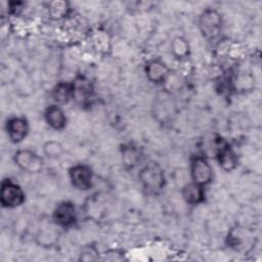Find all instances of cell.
<instances>
[{"label": "cell", "instance_id": "277c9868", "mask_svg": "<svg viewBox=\"0 0 262 262\" xmlns=\"http://www.w3.org/2000/svg\"><path fill=\"white\" fill-rule=\"evenodd\" d=\"M14 164L23 171L27 173H39L43 170L42 158L32 149L20 148L14 152L13 156Z\"/></svg>", "mask_w": 262, "mask_h": 262}, {"label": "cell", "instance_id": "2e32d148", "mask_svg": "<svg viewBox=\"0 0 262 262\" xmlns=\"http://www.w3.org/2000/svg\"><path fill=\"white\" fill-rule=\"evenodd\" d=\"M122 159L126 166L133 168L140 161V152L133 145H124L122 148Z\"/></svg>", "mask_w": 262, "mask_h": 262}, {"label": "cell", "instance_id": "4fadbf2b", "mask_svg": "<svg viewBox=\"0 0 262 262\" xmlns=\"http://www.w3.org/2000/svg\"><path fill=\"white\" fill-rule=\"evenodd\" d=\"M73 82H58L51 90V97L56 104H66L74 99Z\"/></svg>", "mask_w": 262, "mask_h": 262}, {"label": "cell", "instance_id": "9a60e30c", "mask_svg": "<svg viewBox=\"0 0 262 262\" xmlns=\"http://www.w3.org/2000/svg\"><path fill=\"white\" fill-rule=\"evenodd\" d=\"M71 10L70 4L67 1H51L48 4L49 15L54 19H61L66 17Z\"/></svg>", "mask_w": 262, "mask_h": 262}, {"label": "cell", "instance_id": "8fae6325", "mask_svg": "<svg viewBox=\"0 0 262 262\" xmlns=\"http://www.w3.org/2000/svg\"><path fill=\"white\" fill-rule=\"evenodd\" d=\"M44 118L47 125L54 130H62L67 125V116L61 106L58 104H51L47 106L44 113Z\"/></svg>", "mask_w": 262, "mask_h": 262}, {"label": "cell", "instance_id": "7c38bea8", "mask_svg": "<svg viewBox=\"0 0 262 262\" xmlns=\"http://www.w3.org/2000/svg\"><path fill=\"white\" fill-rule=\"evenodd\" d=\"M205 186L190 181L183 185L181 194L184 202L191 206H198L205 201Z\"/></svg>", "mask_w": 262, "mask_h": 262}, {"label": "cell", "instance_id": "5b68a950", "mask_svg": "<svg viewBox=\"0 0 262 262\" xmlns=\"http://www.w3.org/2000/svg\"><path fill=\"white\" fill-rule=\"evenodd\" d=\"M191 181L206 186L213 180V168L204 156H194L190 161Z\"/></svg>", "mask_w": 262, "mask_h": 262}, {"label": "cell", "instance_id": "52a82bcc", "mask_svg": "<svg viewBox=\"0 0 262 262\" xmlns=\"http://www.w3.org/2000/svg\"><path fill=\"white\" fill-rule=\"evenodd\" d=\"M52 219L60 227L69 228L77 221V211L75 204L70 201H62L56 205L52 213Z\"/></svg>", "mask_w": 262, "mask_h": 262}, {"label": "cell", "instance_id": "5bb4252c", "mask_svg": "<svg viewBox=\"0 0 262 262\" xmlns=\"http://www.w3.org/2000/svg\"><path fill=\"white\" fill-rule=\"evenodd\" d=\"M189 49L190 48H189L188 41L181 36L175 37L171 42V52L176 59L182 60L188 57Z\"/></svg>", "mask_w": 262, "mask_h": 262}, {"label": "cell", "instance_id": "9c48e42d", "mask_svg": "<svg viewBox=\"0 0 262 262\" xmlns=\"http://www.w3.org/2000/svg\"><path fill=\"white\" fill-rule=\"evenodd\" d=\"M144 72L147 79L155 84L164 83L169 76V69L167 64L159 58L148 60L145 64Z\"/></svg>", "mask_w": 262, "mask_h": 262}, {"label": "cell", "instance_id": "7a4b0ae2", "mask_svg": "<svg viewBox=\"0 0 262 262\" xmlns=\"http://www.w3.org/2000/svg\"><path fill=\"white\" fill-rule=\"evenodd\" d=\"M223 27L221 13L214 8H206L199 16V29L203 37L208 41L217 39Z\"/></svg>", "mask_w": 262, "mask_h": 262}, {"label": "cell", "instance_id": "30bf717a", "mask_svg": "<svg viewBox=\"0 0 262 262\" xmlns=\"http://www.w3.org/2000/svg\"><path fill=\"white\" fill-rule=\"evenodd\" d=\"M216 158L219 166L226 172H230L237 166V157L228 143L221 140L216 148Z\"/></svg>", "mask_w": 262, "mask_h": 262}, {"label": "cell", "instance_id": "6da1fadb", "mask_svg": "<svg viewBox=\"0 0 262 262\" xmlns=\"http://www.w3.org/2000/svg\"><path fill=\"white\" fill-rule=\"evenodd\" d=\"M142 187L150 193L161 191L166 184V177L163 168L156 162H149L141 168L138 174Z\"/></svg>", "mask_w": 262, "mask_h": 262}, {"label": "cell", "instance_id": "8992f818", "mask_svg": "<svg viewBox=\"0 0 262 262\" xmlns=\"http://www.w3.org/2000/svg\"><path fill=\"white\" fill-rule=\"evenodd\" d=\"M69 177L76 189L88 190L93 186V171L88 165L77 164L71 167Z\"/></svg>", "mask_w": 262, "mask_h": 262}, {"label": "cell", "instance_id": "d6986e66", "mask_svg": "<svg viewBox=\"0 0 262 262\" xmlns=\"http://www.w3.org/2000/svg\"><path fill=\"white\" fill-rule=\"evenodd\" d=\"M98 251L94 246L88 245L82 248L81 254H80V260L83 261H94L99 259Z\"/></svg>", "mask_w": 262, "mask_h": 262}, {"label": "cell", "instance_id": "e0dca14e", "mask_svg": "<svg viewBox=\"0 0 262 262\" xmlns=\"http://www.w3.org/2000/svg\"><path fill=\"white\" fill-rule=\"evenodd\" d=\"M43 154L49 159H58L62 156L63 145L56 140H48L43 144Z\"/></svg>", "mask_w": 262, "mask_h": 262}, {"label": "cell", "instance_id": "ba28073f", "mask_svg": "<svg viewBox=\"0 0 262 262\" xmlns=\"http://www.w3.org/2000/svg\"><path fill=\"white\" fill-rule=\"evenodd\" d=\"M5 130L11 142L19 143L29 133V123L24 117H11L5 123Z\"/></svg>", "mask_w": 262, "mask_h": 262}, {"label": "cell", "instance_id": "ac0fdd59", "mask_svg": "<svg viewBox=\"0 0 262 262\" xmlns=\"http://www.w3.org/2000/svg\"><path fill=\"white\" fill-rule=\"evenodd\" d=\"M74 84V98H80V99H86L89 96H91L92 93V86L89 81L85 79L77 80L76 82H73Z\"/></svg>", "mask_w": 262, "mask_h": 262}, {"label": "cell", "instance_id": "3957f363", "mask_svg": "<svg viewBox=\"0 0 262 262\" xmlns=\"http://www.w3.org/2000/svg\"><path fill=\"white\" fill-rule=\"evenodd\" d=\"M26 194L23 188L10 179H4L1 182L0 203L3 208L13 209L24 204Z\"/></svg>", "mask_w": 262, "mask_h": 262}]
</instances>
